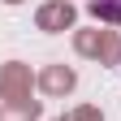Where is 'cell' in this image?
Instances as JSON below:
<instances>
[{"label": "cell", "mask_w": 121, "mask_h": 121, "mask_svg": "<svg viewBox=\"0 0 121 121\" xmlns=\"http://www.w3.org/2000/svg\"><path fill=\"white\" fill-rule=\"evenodd\" d=\"M91 17H99V22H112V26H121V0H91Z\"/></svg>", "instance_id": "cell-1"}]
</instances>
